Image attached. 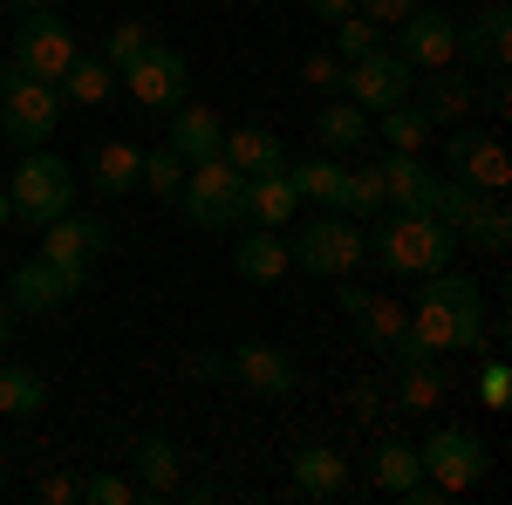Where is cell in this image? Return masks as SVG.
Listing matches in <instances>:
<instances>
[{"label":"cell","mask_w":512,"mask_h":505,"mask_svg":"<svg viewBox=\"0 0 512 505\" xmlns=\"http://www.w3.org/2000/svg\"><path fill=\"white\" fill-rule=\"evenodd\" d=\"M287 185L301 198H315V205H342L349 198V171L335 157H308V164H287Z\"/></svg>","instance_id":"obj_25"},{"label":"cell","mask_w":512,"mask_h":505,"mask_svg":"<svg viewBox=\"0 0 512 505\" xmlns=\"http://www.w3.org/2000/svg\"><path fill=\"white\" fill-rule=\"evenodd\" d=\"M437 403H444V369H437L431 355H410L403 362V383H396V410L417 417V410H437Z\"/></svg>","instance_id":"obj_28"},{"label":"cell","mask_w":512,"mask_h":505,"mask_svg":"<svg viewBox=\"0 0 512 505\" xmlns=\"http://www.w3.org/2000/svg\"><path fill=\"white\" fill-rule=\"evenodd\" d=\"M82 273L89 267H55V260H28V267L14 273V308L21 314H48V308H62L69 294H82Z\"/></svg>","instance_id":"obj_14"},{"label":"cell","mask_w":512,"mask_h":505,"mask_svg":"<svg viewBox=\"0 0 512 505\" xmlns=\"http://www.w3.org/2000/svg\"><path fill=\"white\" fill-rule=\"evenodd\" d=\"M164 144L185 157V164H205V157H219V144H226V123L212 117V110L178 103V117H171V137H164Z\"/></svg>","instance_id":"obj_20"},{"label":"cell","mask_w":512,"mask_h":505,"mask_svg":"<svg viewBox=\"0 0 512 505\" xmlns=\"http://www.w3.org/2000/svg\"><path fill=\"white\" fill-rule=\"evenodd\" d=\"M410 342L424 355L478 349V342H485V308H478V287L465 273H451V267L424 273V301L410 314Z\"/></svg>","instance_id":"obj_1"},{"label":"cell","mask_w":512,"mask_h":505,"mask_svg":"<svg viewBox=\"0 0 512 505\" xmlns=\"http://www.w3.org/2000/svg\"><path fill=\"white\" fill-rule=\"evenodd\" d=\"M383 144L390 151H424V137H431V117L424 110H410V103H396V110H383Z\"/></svg>","instance_id":"obj_35"},{"label":"cell","mask_w":512,"mask_h":505,"mask_svg":"<svg viewBox=\"0 0 512 505\" xmlns=\"http://www.w3.org/2000/svg\"><path fill=\"white\" fill-rule=\"evenodd\" d=\"M117 82L144 103V110H178V103H185V89H192V69H185V55H178V48H158V41H151V48H144Z\"/></svg>","instance_id":"obj_10"},{"label":"cell","mask_w":512,"mask_h":505,"mask_svg":"<svg viewBox=\"0 0 512 505\" xmlns=\"http://www.w3.org/2000/svg\"><path fill=\"white\" fill-rule=\"evenodd\" d=\"M362 253H369V239H362V226H349V219H308V233L287 239V267L328 273V280L355 273V267H362Z\"/></svg>","instance_id":"obj_6"},{"label":"cell","mask_w":512,"mask_h":505,"mask_svg":"<svg viewBox=\"0 0 512 505\" xmlns=\"http://www.w3.org/2000/svg\"><path fill=\"white\" fill-rule=\"evenodd\" d=\"M0 7H14V14H35V7H48V0H0Z\"/></svg>","instance_id":"obj_48"},{"label":"cell","mask_w":512,"mask_h":505,"mask_svg":"<svg viewBox=\"0 0 512 505\" xmlns=\"http://www.w3.org/2000/svg\"><path fill=\"white\" fill-rule=\"evenodd\" d=\"M69 62H76V35H69V21L48 14V7L21 14V28H14V69L35 76V82H62Z\"/></svg>","instance_id":"obj_7"},{"label":"cell","mask_w":512,"mask_h":505,"mask_svg":"<svg viewBox=\"0 0 512 505\" xmlns=\"http://www.w3.org/2000/svg\"><path fill=\"white\" fill-rule=\"evenodd\" d=\"M478 403H485V410H506L512 403V369L506 362H485V369H478Z\"/></svg>","instance_id":"obj_41"},{"label":"cell","mask_w":512,"mask_h":505,"mask_svg":"<svg viewBox=\"0 0 512 505\" xmlns=\"http://www.w3.org/2000/svg\"><path fill=\"white\" fill-rule=\"evenodd\" d=\"M178 205H185V219L205 226V233H233V226H246V178H239L226 157H205V164L185 171Z\"/></svg>","instance_id":"obj_4"},{"label":"cell","mask_w":512,"mask_h":505,"mask_svg":"<svg viewBox=\"0 0 512 505\" xmlns=\"http://www.w3.org/2000/svg\"><path fill=\"white\" fill-rule=\"evenodd\" d=\"M369 478L383 485V492H396V499H410L417 485H424V465H417V444H376V465H369Z\"/></svg>","instance_id":"obj_27"},{"label":"cell","mask_w":512,"mask_h":505,"mask_svg":"<svg viewBox=\"0 0 512 505\" xmlns=\"http://www.w3.org/2000/svg\"><path fill=\"white\" fill-rule=\"evenodd\" d=\"M137 178H144V151H137V144H123V137L96 144V157H89V185H96L103 198L137 192Z\"/></svg>","instance_id":"obj_19"},{"label":"cell","mask_w":512,"mask_h":505,"mask_svg":"<svg viewBox=\"0 0 512 505\" xmlns=\"http://www.w3.org/2000/svg\"><path fill=\"white\" fill-rule=\"evenodd\" d=\"M41 260H55V267H89V260H96V253H103V226H96V219H69V212H62V219H48V226H41Z\"/></svg>","instance_id":"obj_17"},{"label":"cell","mask_w":512,"mask_h":505,"mask_svg":"<svg viewBox=\"0 0 512 505\" xmlns=\"http://www.w3.org/2000/svg\"><path fill=\"white\" fill-rule=\"evenodd\" d=\"M396 28H403V48H396V55H403L410 69H451V62H458V21H451V14L410 7Z\"/></svg>","instance_id":"obj_12"},{"label":"cell","mask_w":512,"mask_h":505,"mask_svg":"<svg viewBox=\"0 0 512 505\" xmlns=\"http://www.w3.org/2000/svg\"><path fill=\"white\" fill-rule=\"evenodd\" d=\"M465 239H472V246H485V253H506V246H512V219H506V198H485V212H478L472 226H465Z\"/></svg>","instance_id":"obj_36"},{"label":"cell","mask_w":512,"mask_h":505,"mask_svg":"<svg viewBox=\"0 0 512 505\" xmlns=\"http://www.w3.org/2000/svg\"><path fill=\"white\" fill-rule=\"evenodd\" d=\"M7 328H14V308H0V342H7Z\"/></svg>","instance_id":"obj_49"},{"label":"cell","mask_w":512,"mask_h":505,"mask_svg":"<svg viewBox=\"0 0 512 505\" xmlns=\"http://www.w3.org/2000/svg\"><path fill=\"white\" fill-rule=\"evenodd\" d=\"M137 478H144V492L171 499V492H178V444H171V437H144V444H137Z\"/></svg>","instance_id":"obj_30"},{"label":"cell","mask_w":512,"mask_h":505,"mask_svg":"<svg viewBox=\"0 0 512 505\" xmlns=\"http://www.w3.org/2000/svg\"><path fill=\"white\" fill-rule=\"evenodd\" d=\"M294 485L308 499H335V492H349V458L342 451H301L294 458Z\"/></svg>","instance_id":"obj_26"},{"label":"cell","mask_w":512,"mask_h":505,"mask_svg":"<svg viewBox=\"0 0 512 505\" xmlns=\"http://www.w3.org/2000/svg\"><path fill=\"white\" fill-rule=\"evenodd\" d=\"M335 48H342V62H355V55H369V48H376V21H362V14H349V21H335Z\"/></svg>","instance_id":"obj_40"},{"label":"cell","mask_w":512,"mask_h":505,"mask_svg":"<svg viewBox=\"0 0 512 505\" xmlns=\"http://www.w3.org/2000/svg\"><path fill=\"white\" fill-rule=\"evenodd\" d=\"M349 403H355V417H362V424H376V417H383V396H376L369 383H355V396H349Z\"/></svg>","instance_id":"obj_45"},{"label":"cell","mask_w":512,"mask_h":505,"mask_svg":"<svg viewBox=\"0 0 512 505\" xmlns=\"http://www.w3.org/2000/svg\"><path fill=\"white\" fill-rule=\"evenodd\" d=\"M410 62L403 55H390V48H369V55H355V62H342V89H349V103H362L369 117H383V110H396V103H410Z\"/></svg>","instance_id":"obj_8"},{"label":"cell","mask_w":512,"mask_h":505,"mask_svg":"<svg viewBox=\"0 0 512 505\" xmlns=\"http://www.w3.org/2000/svg\"><path fill=\"white\" fill-rule=\"evenodd\" d=\"M226 362H233V376L253 389V396H294V389H301V369H294V355L274 349V342H246V349H233Z\"/></svg>","instance_id":"obj_15"},{"label":"cell","mask_w":512,"mask_h":505,"mask_svg":"<svg viewBox=\"0 0 512 505\" xmlns=\"http://www.w3.org/2000/svg\"><path fill=\"white\" fill-rule=\"evenodd\" d=\"M41 499H48V505H69V499H82V485H76V478H48V485H41Z\"/></svg>","instance_id":"obj_46"},{"label":"cell","mask_w":512,"mask_h":505,"mask_svg":"<svg viewBox=\"0 0 512 505\" xmlns=\"http://www.w3.org/2000/svg\"><path fill=\"white\" fill-rule=\"evenodd\" d=\"M82 499H89V505H130V499H137V485L117 478V471H89V478H82Z\"/></svg>","instance_id":"obj_38"},{"label":"cell","mask_w":512,"mask_h":505,"mask_svg":"<svg viewBox=\"0 0 512 505\" xmlns=\"http://www.w3.org/2000/svg\"><path fill=\"white\" fill-rule=\"evenodd\" d=\"M185 171H192V164H185V157L164 144V151H144V178H137V185H144L151 198H171V205H178V185H185Z\"/></svg>","instance_id":"obj_34"},{"label":"cell","mask_w":512,"mask_h":505,"mask_svg":"<svg viewBox=\"0 0 512 505\" xmlns=\"http://www.w3.org/2000/svg\"><path fill=\"white\" fill-rule=\"evenodd\" d=\"M369 253L390 273H437V267H451L458 233H451L437 212H396V219H383V226L369 233Z\"/></svg>","instance_id":"obj_2"},{"label":"cell","mask_w":512,"mask_h":505,"mask_svg":"<svg viewBox=\"0 0 512 505\" xmlns=\"http://www.w3.org/2000/svg\"><path fill=\"white\" fill-rule=\"evenodd\" d=\"M7 76H14V62H0V89H7Z\"/></svg>","instance_id":"obj_51"},{"label":"cell","mask_w":512,"mask_h":505,"mask_svg":"<svg viewBox=\"0 0 512 505\" xmlns=\"http://www.w3.org/2000/svg\"><path fill=\"white\" fill-rule=\"evenodd\" d=\"M437 219H444V226H451V233L465 239V226H472L478 212H485V192H472V185H458V178H451V185H444V178H437V205H431Z\"/></svg>","instance_id":"obj_33"},{"label":"cell","mask_w":512,"mask_h":505,"mask_svg":"<svg viewBox=\"0 0 512 505\" xmlns=\"http://www.w3.org/2000/svg\"><path fill=\"white\" fill-rule=\"evenodd\" d=\"M294 205H301V192L287 185V164H280V171H260V178H246V219H253V226H267V233H287Z\"/></svg>","instance_id":"obj_18"},{"label":"cell","mask_w":512,"mask_h":505,"mask_svg":"<svg viewBox=\"0 0 512 505\" xmlns=\"http://www.w3.org/2000/svg\"><path fill=\"white\" fill-rule=\"evenodd\" d=\"M417 465H424V478L451 499V492H472L478 478H485V444H478L472 430H431V437L417 444Z\"/></svg>","instance_id":"obj_9"},{"label":"cell","mask_w":512,"mask_h":505,"mask_svg":"<svg viewBox=\"0 0 512 505\" xmlns=\"http://www.w3.org/2000/svg\"><path fill=\"white\" fill-rule=\"evenodd\" d=\"M355 321H362V342H369V349H383L390 362L424 355L417 342H410V308L390 301V294H362V301H355Z\"/></svg>","instance_id":"obj_13"},{"label":"cell","mask_w":512,"mask_h":505,"mask_svg":"<svg viewBox=\"0 0 512 505\" xmlns=\"http://www.w3.org/2000/svg\"><path fill=\"white\" fill-rule=\"evenodd\" d=\"M55 89H62L69 103H82V110H96V103L117 89V69H110L103 55H82V48H76V62L62 69V82H55Z\"/></svg>","instance_id":"obj_24"},{"label":"cell","mask_w":512,"mask_h":505,"mask_svg":"<svg viewBox=\"0 0 512 505\" xmlns=\"http://www.w3.org/2000/svg\"><path fill=\"white\" fill-rule=\"evenodd\" d=\"M55 117H62V89L14 69L7 89H0V137H7L14 151H41V137L55 130Z\"/></svg>","instance_id":"obj_5"},{"label":"cell","mask_w":512,"mask_h":505,"mask_svg":"<svg viewBox=\"0 0 512 505\" xmlns=\"http://www.w3.org/2000/svg\"><path fill=\"white\" fill-rule=\"evenodd\" d=\"M424 117H431V123H458V117H472V76L431 69V96H424Z\"/></svg>","instance_id":"obj_31"},{"label":"cell","mask_w":512,"mask_h":505,"mask_svg":"<svg viewBox=\"0 0 512 505\" xmlns=\"http://www.w3.org/2000/svg\"><path fill=\"white\" fill-rule=\"evenodd\" d=\"M301 76H308V89H342V55H308Z\"/></svg>","instance_id":"obj_42"},{"label":"cell","mask_w":512,"mask_h":505,"mask_svg":"<svg viewBox=\"0 0 512 505\" xmlns=\"http://www.w3.org/2000/svg\"><path fill=\"white\" fill-rule=\"evenodd\" d=\"M41 403H48V389H41L35 369H21V362H0V417H35Z\"/></svg>","instance_id":"obj_32"},{"label":"cell","mask_w":512,"mask_h":505,"mask_svg":"<svg viewBox=\"0 0 512 505\" xmlns=\"http://www.w3.org/2000/svg\"><path fill=\"white\" fill-rule=\"evenodd\" d=\"M410 7H424V0H355V14H362V21H376V28H383V21H403Z\"/></svg>","instance_id":"obj_43"},{"label":"cell","mask_w":512,"mask_h":505,"mask_svg":"<svg viewBox=\"0 0 512 505\" xmlns=\"http://www.w3.org/2000/svg\"><path fill=\"white\" fill-rule=\"evenodd\" d=\"M144 48H151V35H144V21H117V28H110V55H103V62H110V69H130V62H137V55H144Z\"/></svg>","instance_id":"obj_37"},{"label":"cell","mask_w":512,"mask_h":505,"mask_svg":"<svg viewBox=\"0 0 512 505\" xmlns=\"http://www.w3.org/2000/svg\"><path fill=\"white\" fill-rule=\"evenodd\" d=\"M185 369H192L198 383H219V376H233V362H226V355H205V349L185 355Z\"/></svg>","instance_id":"obj_44"},{"label":"cell","mask_w":512,"mask_h":505,"mask_svg":"<svg viewBox=\"0 0 512 505\" xmlns=\"http://www.w3.org/2000/svg\"><path fill=\"white\" fill-rule=\"evenodd\" d=\"M383 205H396V212H431L437 205V178L417 151H390V164H383Z\"/></svg>","instance_id":"obj_16"},{"label":"cell","mask_w":512,"mask_h":505,"mask_svg":"<svg viewBox=\"0 0 512 505\" xmlns=\"http://www.w3.org/2000/svg\"><path fill=\"white\" fill-rule=\"evenodd\" d=\"M219 157L233 164L239 178H260V171H280V164H287V151H280V137H274V130H253V123H246V130H226V144H219Z\"/></svg>","instance_id":"obj_21"},{"label":"cell","mask_w":512,"mask_h":505,"mask_svg":"<svg viewBox=\"0 0 512 505\" xmlns=\"http://www.w3.org/2000/svg\"><path fill=\"white\" fill-rule=\"evenodd\" d=\"M315 137L328 144V151H355L362 137H376V123H369L362 103H328V110L315 117Z\"/></svg>","instance_id":"obj_29"},{"label":"cell","mask_w":512,"mask_h":505,"mask_svg":"<svg viewBox=\"0 0 512 505\" xmlns=\"http://www.w3.org/2000/svg\"><path fill=\"white\" fill-rule=\"evenodd\" d=\"M349 212H362V219H376L383 212V171H349V198H342Z\"/></svg>","instance_id":"obj_39"},{"label":"cell","mask_w":512,"mask_h":505,"mask_svg":"<svg viewBox=\"0 0 512 505\" xmlns=\"http://www.w3.org/2000/svg\"><path fill=\"white\" fill-rule=\"evenodd\" d=\"M308 14H315V21H349L355 0H308Z\"/></svg>","instance_id":"obj_47"},{"label":"cell","mask_w":512,"mask_h":505,"mask_svg":"<svg viewBox=\"0 0 512 505\" xmlns=\"http://www.w3.org/2000/svg\"><path fill=\"white\" fill-rule=\"evenodd\" d=\"M7 219H14V212H7V185H0V226H7Z\"/></svg>","instance_id":"obj_50"},{"label":"cell","mask_w":512,"mask_h":505,"mask_svg":"<svg viewBox=\"0 0 512 505\" xmlns=\"http://www.w3.org/2000/svg\"><path fill=\"white\" fill-rule=\"evenodd\" d=\"M69 198H76V171H69L62 157L21 151L14 178H7V212H14L21 226H48V219H62Z\"/></svg>","instance_id":"obj_3"},{"label":"cell","mask_w":512,"mask_h":505,"mask_svg":"<svg viewBox=\"0 0 512 505\" xmlns=\"http://www.w3.org/2000/svg\"><path fill=\"white\" fill-rule=\"evenodd\" d=\"M458 48L472 55V62H485V69H506V48H512V14L506 7H485L472 28H458Z\"/></svg>","instance_id":"obj_23"},{"label":"cell","mask_w":512,"mask_h":505,"mask_svg":"<svg viewBox=\"0 0 512 505\" xmlns=\"http://www.w3.org/2000/svg\"><path fill=\"white\" fill-rule=\"evenodd\" d=\"M451 178L472 185V192H485V198H506V185H512L506 144L485 137V130H451Z\"/></svg>","instance_id":"obj_11"},{"label":"cell","mask_w":512,"mask_h":505,"mask_svg":"<svg viewBox=\"0 0 512 505\" xmlns=\"http://www.w3.org/2000/svg\"><path fill=\"white\" fill-rule=\"evenodd\" d=\"M233 273H239V280H253V287H274L280 273H287V239L267 233V226H260V233H246L233 246Z\"/></svg>","instance_id":"obj_22"}]
</instances>
